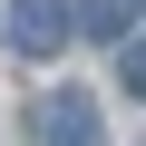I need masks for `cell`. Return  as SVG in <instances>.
<instances>
[{
    "label": "cell",
    "instance_id": "6da1fadb",
    "mask_svg": "<svg viewBox=\"0 0 146 146\" xmlns=\"http://www.w3.org/2000/svg\"><path fill=\"white\" fill-rule=\"evenodd\" d=\"M29 127H39V146H98V98L88 88H58V98L29 107Z\"/></svg>",
    "mask_w": 146,
    "mask_h": 146
},
{
    "label": "cell",
    "instance_id": "7a4b0ae2",
    "mask_svg": "<svg viewBox=\"0 0 146 146\" xmlns=\"http://www.w3.org/2000/svg\"><path fill=\"white\" fill-rule=\"evenodd\" d=\"M10 49L20 58H58L68 49V0H10Z\"/></svg>",
    "mask_w": 146,
    "mask_h": 146
},
{
    "label": "cell",
    "instance_id": "3957f363",
    "mask_svg": "<svg viewBox=\"0 0 146 146\" xmlns=\"http://www.w3.org/2000/svg\"><path fill=\"white\" fill-rule=\"evenodd\" d=\"M68 29H88V39H136V0H88V10H68Z\"/></svg>",
    "mask_w": 146,
    "mask_h": 146
}]
</instances>
